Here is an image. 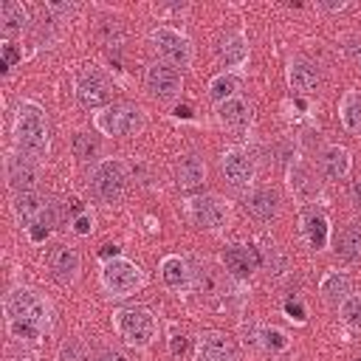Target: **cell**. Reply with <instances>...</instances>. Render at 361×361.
<instances>
[{
  "mask_svg": "<svg viewBox=\"0 0 361 361\" xmlns=\"http://www.w3.org/2000/svg\"><path fill=\"white\" fill-rule=\"evenodd\" d=\"M141 282H144L141 268H138L135 262L124 259V257H113V259H107L104 268H102V285H104V290L113 293V296H127V293H133Z\"/></svg>",
  "mask_w": 361,
  "mask_h": 361,
  "instance_id": "cell-5",
  "label": "cell"
},
{
  "mask_svg": "<svg viewBox=\"0 0 361 361\" xmlns=\"http://www.w3.org/2000/svg\"><path fill=\"white\" fill-rule=\"evenodd\" d=\"M262 344H265L271 353H282V350L288 347V336H285L282 330H276V327H268V330H262Z\"/></svg>",
  "mask_w": 361,
  "mask_h": 361,
  "instance_id": "cell-33",
  "label": "cell"
},
{
  "mask_svg": "<svg viewBox=\"0 0 361 361\" xmlns=\"http://www.w3.org/2000/svg\"><path fill=\"white\" fill-rule=\"evenodd\" d=\"M189 217L200 228H220L228 220V206L214 195H197L189 200Z\"/></svg>",
  "mask_w": 361,
  "mask_h": 361,
  "instance_id": "cell-8",
  "label": "cell"
},
{
  "mask_svg": "<svg viewBox=\"0 0 361 361\" xmlns=\"http://www.w3.org/2000/svg\"><path fill=\"white\" fill-rule=\"evenodd\" d=\"M116 330L127 344L144 347L155 336V319L147 307H121L116 313Z\"/></svg>",
  "mask_w": 361,
  "mask_h": 361,
  "instance_id": "cell-4",
  "label": "cell"
},
{
  "mask_svg": "<svg viewBox=\"0 0 361 361\" xmlns=\"http://www.w3.org/2000/svg\"><path fill=\"white\" fill-rule=\"evenodd\" d=\"M248 212H251L257 220H271V217H276V212H279V195H276V189H271V186L257 189V192L248 197Z\"/></svg>",
  "mask_w": 361,
  "mask_h": 361,
  "instance_id": "cell-21",
  "label": "cell"
},
{
  "mask_svg": "<svg viewBox=\"0 0 361 361\" xmlns=\"http://www.w3.org/2000/svg\"><path fill=\"white\" fill-rule=\"evenodd\" d=\"M347 56L361 68V42H358V39H353V42L347 45Z\"/></svg>",
  "mask_w": 361,
  "mask_h": 361,
  "instance_id": "cell-37",
  "label": "cell"
},
{
  "mask_svg": "<svg viewBox=\"0 0 361 361\" xmlns=\"http://www.w3.org/2000/svg\"><path fill=\"white\" fill-rule=\"evenodd\" d=\"M338 116H341V124H344L350 133H358V135H361V93H358V90H350V93L341 99Z\"/></svg>",
  "mask_w": 361,
  "mask_h": 361,
  "instance_id": "cell-28",
  "label": "cell"
},
{
  "mask_svg": "<svg viewBox=\"0 0 361 361\" xmlns=\"http://www.w3.org/2000/svg\"><path fill=\"white\" fill-rule=\"evenodd\" d=\"M175 178L180 189H197L206 180V164L197 155H183L175 166Z\"/></svg>",
  "mask_w": 361,
  "mask_h": 361,
  "instance_id": "cell-17",
  "label": "cell"
},
{
  "mask_svg": "<svg viewBox=\"0 0 361 361\" xmlns=\"http://www.w3.org/2000/svg\"><path fill=\"white\" fill-rule=\"evenodd\" d=\"M149 39H152V48L166 59V65H172V68H186V65L192 62V45H189V39H186L180 31L161 25V28L152 31Z\"/></svg>",
  "mask_w": 361,
  "mask_h": 361,
  "instance_id": "cell-6",
  "label": "cell"
},
{
  "mask_svg": "<svg viewBox=\"0 0 361 361\" xmlns=\"http://www.w3.org/2000/svg\"><path fill=\"white\" fill-rule=\"evenodd\" d=\"M25 23H28V14H25V8H23V3H14V0H6L3 6H0V28H3V34H20L23 28H25Z\"/></svg>",
  "mask_w": 361,
  "mask_h": 361,
  "instance_id": "cell-26",
  "label": "cell"
},
{
  "mask_svg": "<svg viewBox=\"0 0 361 361\" xmlns=\"http://www.w3.org/2000/svg\"><path fill=\"white\" fill-rule=\"evenodd\" d=\"M336 254L347 262L361 259V223H347L336 234Z\"/></svg>",
  "mask_w": 361,
  "mask_h": 361,
  "instance_id": "cell-20",
  "label": "cell"
},
{
  "mask_svg": "<svg viewBox=\"0 0 361 361\" xmlns=\"http://www.w3.org/2000/svg\"><path fill=\"white\" fill-rule=\"evenodd\" d=\"M350 200H353V206H358V209H361V178L350 186Z\"/></svg>",
  "mask_w": 361,
  "mask_h": 361,
  "instance_id": "cell-40",
  "label": "cell"
},
{
  "mask_svg": "<svg viewBox=\"0 0 361 361\" xmlns=\"http://www.w3.org/2000/svg\"><path fill=\"white\" fill-rule=\"evenodd\" d=\"M285 313H288L290 319H296V322H305V310H302L299 302H285Z\"/></svg>",
  "mask_w": 361,
  "mask_h": 361,
  "instance_id": "cell-36",
  "label": "cell"
},
{
  "mask_svg": "<svg viewBox=\"0 0 361 361\" xmlns=\"http://www.w3.org/2000/svg\"><path fill=\"white\" fill-rule=\"evenodd\" d=\"M73 155H76L79 161L96 158V155H99V141H96L93 135H87V133H76V135H73Z\"/></svg>",
  "mask_w": 361,
  "mask_h": 361,
  "instance_id": "cell-32",
  "label": "cell"
},
{
  "mask_svg": "<svg viewBox=\"0 0 361 361\" xmlns=\"http://www.w3.org/2000/svg\"><path fill=\"white\" fill-rule=\"evenodd\" d=\"M14 141L25 155H45L48 149V124L45 113L34 102H23L14 118Z\"/></svg>",
  "mask_w": 361,
  "mask_h": 361,
  "instance_id": "cell-2",
  "label": "cell"
},
{
  "mask_svg": "<svg viewBox=\"0 0 361 361\" xmlns=\"http://www.w3.org/2000/svg\"><path fill=\"white\" fill-rule=\"evenodd\" d=\"M319 290H322V299H324V302H344V299L350 296V279H347L344 274H338V271H330V274L322 279Z\"/></svg>",
  "mask_w": 361,
  "mask_h": 361,
  "instance_id": "cell-29",
  "label": "cell"
},
{
  "mask_svg": "<svg viewBox=\"0 0 361 361\" xmlns=\"http://www.w3.org/2000/svg\"><path fill=\"white\" fill-rule=\"evenodd\" d=\"M127 186V172L121 161H102L93 172V189L104 203H116L124 195Z\"/></svg>",
  "mask_w": 361,
  "mask_h": 361,
  "instance_id": "cell-7",
  "label": "cell"
},
{
  "mask_svg": "<svg viewBox=\"0 0 361 361\" xmlns=\"http://www.w3.org/2000/svg\"><path fill=\"white\" fill-rule=\"evenodd\" d=\"M322 169L330 180H341L350 172V152L344 147H327L322 155Z\"/></svg>",
  "mask_w": 361,
  "mask_h": 361,
  "instance_id": "cell-24",
  "label": "cell"
},
{
  "mask_svg": "<svg viewBox=\"0 0 361 361\" xmlns=\"http://www.w3.org/2000/svg\"><path fill=\"white\" fill-rule=\"evenodd\" d=\"M14 62H20V51L14 42H3V68H11Z\"/></svg>",
  "mask_w": 361,
  "mask_h": 361,
  "instance_id": "cell-35",
  "label": "cell"
},
{
  "mask_svg": "<svg viewBox=\"0 0 361 361\" xmlns=\"http://www.w3.org/2000/svg\"><path fill=\"white\" fill-rule=\"evenodd\" d=\"M6 178H8V186L17 195L20 192H34V186H37V166L28 158H23V155H8Z\"/></svg>",
  "mask_w": 361,
  "mask_h": 361,
  "instance_id": "cell-12",
  "label": "cell"
},
{
  "mask_svg": "<svg viewBox=\"0 0 361 361\" xmlns=\"http://www.w3.org/2000/svg\"><path fill=\"white\" fill-rule=\"evenodd\" d=\"M288 180H290L293 195L302 197V200H310V197L319 195V183H316L310 166H305L302 161H293V164H290V169H288Z\"/></svg>",
  "mask_w": 361,
  "mask_h": 361,
  "instance_id": "cell-18",
  "label": "cell"
},
{
  "mask_svg": "<svg viewBox=\"0 0 361 361\" xmlns=\"http://www.w3.org/2000/svg\"><path fill=\"white\" fill-rule=\"evenodd\" d=\"M217 56L228 68L245 65V59H248V42H245V37L243 34H226L220 39V45H217Z\"/></svg>",
  "mask_w": 361,
  "mask_h": 361,
  "instance_id": "cell-19",
  "label": "cell"
},
{
  "mask_svg": "<svg viewBox=\"0 0 361 361\" xmlns=\"http://www.w3.org/2000/svg\"><path fill=\"white\" fill-rule=\"evenodd\" d=\"M96 361H127V355H124V353H118V350H104Z\"/></svg>",
  "mask_w": 361,
  "mask_h": 361,
  "instance_id": "cell-39",
  "label": "cell"
},
{
  "mask_svg": "<svg viewBox=\"0 0 361 361\" xmlns=\"http://www.w3.org/2000/svg\"><path fill=\"white\" fill-rule=\"evenodd\" d=\"M338 313H341V322H344L347 327L361 330V296H347V299L341 302Z\"/></svg>",
  "mask_w": 361,
  "mask_h": 361,
  "instance_id": "cell-31",
  "label": "cell"
},
{
  "mask_svg": "<svg viewBox=\"0 0 361 361\" xmlns=\"http://www.w3.org/2000/svg\"><path fill=\"white\" fill-rule=\"evenodd\" d=\"M147 87L158 99H172L180 93V73L166 62H152L147 68Z\"/></svg>",
  "mask_w": 361,
  "mask_h": 361,
  "instance_id": "cell-11",
  "label": "cell"
},
{
  "mask_svg": "<svg viewBox=\"0 0 361 361\" xmlns=\"http://www.w3.org/2000/svg\"><path fill=\"white\" fill-rule=\"evenodd\" d=\"M90 226H93V220H90L87 214H79V217H76V223H73V228H76L79 234H87V231H90Z\"/></svg>",
  "mask_w": 361,
  "mask_h": 361,
  "instance_id": "cell-38",
  "label": "cell"
},
{
  "mask_svg": "<svg viewBox=\"0 0 361 361\" xmlns=\"http://www.w3.org/2000/svg\"><path fill=\"white\" fill-rule=\"evenodd\" d=\"M355 361H361V358H355Z\"/></svg>",
  "mask_w": 361,
  "mask_h": 361,
  "instance_id": "cell-43",
  "label": "cell"
},
{
  "mask_svg": "<svg viewBox=\"0 0 361 361\" xmlns=\"http://www.w3.org/2000/svg\"><path fill=\"white\" fill-rule=\"evenodd\" d=\"M217 118H220V124H226V127H231V130L245 127V124H248V104L234 96V99H228V102H223V104L217 107Z\"/></svg>",
  "mask_w": 361,
  "mask_h": 361,
  "instance_id": "cell-27",
  "label": "cell"
},
{
  "mask_svg": "<svg viewBox=\"0 0 361 361\" xmlns=\"http://www.w3.org/2000/svg\"><path fill=\"white\" fill-rule=\"evenodd\" d=\"M45 209H48V203H45L37 192H20V195L14 197V214L20 217V223H23L25 228H28L34 220H39Z\"/></svg>",
  "mask_w": 361,
  "mask_h": 361,
  "instance_id": "cell-22",
  "label": "cell"
},
{
  "mask_svg": "<svg viewBox=\"0 0 361 361\" xmlns=\"http://www.w3.org/2000/svg\"><path fill=\"white\" fill-rule=\"evenodd\" d=\"M59 361H90V358H87V350H85V344L73 338V341L62 344V350H59Z\"/></svg>",
  "mask_w": 361,
  "mask_h": 361,
  "instance_id": "cell-34",
  "label": "cell"
},
{
  "mask_svg": "<svg viewBox=\"0 0 361 361\" xmlns=\"http://www.w3.org/2000/svg\"><path fill=\"white\" fill-rule=\"evenodd\" d=\"M96 127L104 135H135L144 127V110L138 104H110L96 116Z\"/></svg>",
  "mask_w": 361,
  "mask_h": 361,
  "instance_id": "cell-3",
  "label": "cell"
},
{
  "mask_svg": "<svg viewBox=\"0 0 361 361\" xmlns=\"http://www.w3.org/2000/svg\"><path fill=\"white\" fill-rule=\"evenodd\" d=\"M200 361H234V344L223 333H206L197 344Z\"/></svg>",
  "mask_w": 361,
  "mask_h": 361,
  "instance_id": "cell-16",
  "label": "cell"
},
{
  "mask_svg": "<svg viewBox=\"0 0 361 361\" xmlns=\"http://www.w3.org/2000/svg\"><path fill=\"white\" fill-rule=\"evenodd\" d=\"M172 353H175V355H178V353H180V355L186 353V338H183V336H172Z\"/></svg>",
  "mask_w": 361,
  "mask_h": 361,
  "instance_id": "cell-41",
  "label": "cell"
},
{
  "mask_svg": "<svg viewBox=\"0 0 361 361\" xmlns=\"http://www.w3.org/2000/svg\"><path fill=\"white\" fill-rule=\"evenodd\" d=\"M327 231H330V226H327V217H324V214L307 212V214L302 217V234H305V240L310 243V248L322 251V248L327 245Z\"/></svg>",
  "mask_w": 361,
  "mask_h": 361,
  "instance_id": "cell-23",
  "label": "cell"
},
{
  "mask_svg": "<svg viewBox=\"0 0 361 361\" xmlns=\"http://www.w3.org/2000/svg\"><path fill=\"white\" fill-rule=\"evenodd\" d=\"M234 90H237V79H234L231 73H220V76H214L212 85H209L212 99L220 102V104L228 102V99H234Z\"/></svg>",
  "mask_w": 361,
  "mask_h": 361,
  "instance_id": "cell-30",
  "label": "cell"
},
{
  "mask_svg": "<svg viewBox=\"0 0 361 361\" xmlns=\"http://www.w3.org/2000/svg\"><path fill=\"white\" fill-rule=\"evenodd\" d=\"M288 82L299 93H316L319 85H322V73L307 59H290V65H288Z\"/></svg>",
  "mask_w": 361,
  "mask_h": 361,
  "instance_id": "cell-14",
  "label": "cell"
},
{
  "mask_svg": "<svg viewBox=\"0 0 361 361\" xmlns=\"http://www.w3.org/2000/svg\"><path fill=\"white\" fill-rule=\"evenodd\" d=\"M116 251H118L116 245H104V248H102V257H104V259H110V257H116Z\"/></svg>",
  "mask_w": 361,
  "mask_h": 361,
  "instance_id": "cell-42",
  "label": "cell"
},
{
  "mask_svg": "<svg viewBox=\"0 0 361 361\" xmlns=\"http://www.w3.org/2000/svg\"><path fill=\"white\" fill-rule=\"evenodd\" d=\"M76 96L85 107L90 110H99V107H110V99H113V90H110V82L99 73V71H87L79 76L76 82Z\"/></svg>",
  "mask_w": 361,
  "mask_h": 361,
  "instance_id": "cell-9",
  "label": "cell"
},
{
  "mask_svg": "<svg viewBox=\"0 0 361 361\" xmlns=\"http://www.w3.org/2000/svg\"><path fill=\"white\" fill-rule=\"evenodd\" d=\"M223 262H226V268H228L234 276H248L251 271H257L259 254H257V248H251V245H228L226 254H223Z\"/></svg>",
  "mask_w": 361,
  "mask_h": 361,
  "instance_id": "cell-15",
  "label": "cell"
},
{
  "mask_svg": "<svg viewBox=\"0 0 361 361\" xmlns=\"http://www.w3.org/2000/svg\"><path fill=\"white\" fill-rule=\"evenodd\" d=\"M6 319L8 330L17 338H39L42 330H48V305L34 290L17 288L6 296Z\"/></svg>",
  "mask_w": 361,
  "mask_h": 361,
  "instance_id": "cell-1",
  "label": "cell"
},
{
  "mask_svg": "<svg viewBox=\"0 0 361 361\" xmlns=\"http://www.w3.org/2000/svg\"><path fill=\"white\" fill-rule=\"evenodd\" d=\"M48 265H51V274H54L59 282H73V279L79 276L82 259H79V251H76V248H71V245H59V248L51 251Z\"/></svg>",
  "mask_w": 361,
  "mask_h": 361,
  "instance_id": "cell-13",
  "label": "cell"
},
{
  "mask_svg": "<svg viewBox=\"0 0 361 361\" xmlns=\"http://www.w3.org/2000/svg\"><path fill=\"white\" fill-rule=\"evenodd\" d=\"M220 169L226 175V180L234 186V189H245L251 180H254V161L245 149L234 147V149H226L223 161H220Z\"/></svg>",
  "mask_w": 361,
  "mask_h": 361,
  "instance_id": "cell-10",
  "label": "cell"
},
{
  "mask_svg": "<svg viewBox=\"0 0 361 361\" xmlns=\"http://www.w3.org/2000/svg\"><path fill=\"white\" fill-rule=\"evenodd\" d=\"M161 279L172 290H183L189 285V265L180 257H166L161 262Z\"/></svg>",
  "mask_w": 361,
  "mask_h": 361,
  "instance_id": "cell-25",
  "label": "cell"
}]
</instances>
